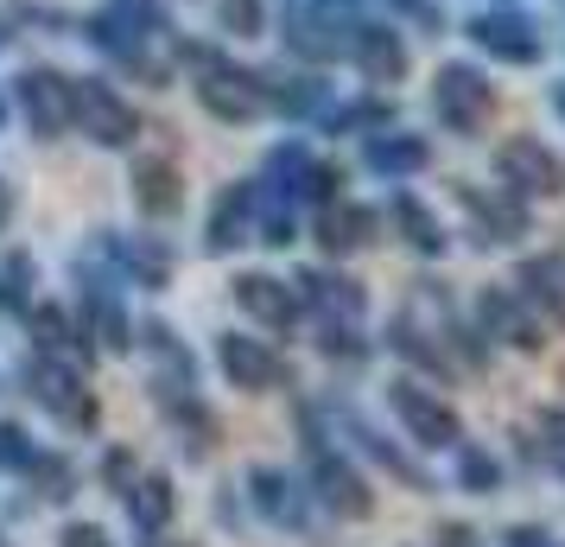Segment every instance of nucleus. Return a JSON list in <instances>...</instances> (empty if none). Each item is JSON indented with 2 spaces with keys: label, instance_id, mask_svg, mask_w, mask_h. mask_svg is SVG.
I'll return each instance as SVG.
<instances>
[{
  "label": "nucleus",
  "instance_id": "nucleus-1",
  "mask_svg": "<svg viewBox=\"0 0 565 547\" xmlns=\"http://www.w3.org/2000/svg\"><path fill=\"white\" fill-rule=\"evenodd\" d=\"M292 427H299V477H306L311 503L337 522H369L382 509L375 496V477L362 465L350 445H337V427H331V408L318 401H299L292 408Z\"/></svg>",
  "mask_w": 565,
  "mask_h": 547
},
{
  "label": "nucleus",
  "instance_id": "nucleus-2",
  "mask_svg": "<svg viewBox=\"0 0 565 547\" xmlns=\"http://www.w3.org/2000/svg\"><path fill=\"white\" fill-rule=\"evenodd\" d=\"M26 395L57 420V427H64V433H96V427H103V401H96V389H89V382H83V369L64 364V357L32 350Z\"/></svg>",
  "mask_w": 565,
  "mask_h": 547
},
{
  "label": "nucleus",
  "instance_id": "nucleus-3",
  "mask_svg": "<svg viewBox=\"0 0 565 547\" xmlns=\"http://www.w3.org/2000/svg\"><path fill=\"white\" fill-rule=\"evenodd\" d=\"M387 408L401 420V433L413 440V452H451L463 440V414L451 408V395H438L426 376H394Z\"/></svg>",
  "mask_w": 565,
  "mask_h": 547
},
{
  "label": "nucleus",
  "instance_id": "nucleus-4",
  "mask_svg": "<svg viewBox=\"0 0 565 547\" xmlns=\"http://www.w3.org/2000/svg\"><path fill=\"white\" fill-rule=\"evenodd\" d=\"M242 491H248V516L274 522V528H286V535H311L318 528V503H311L306 477L299 471H280V465H248L242 471Z\"/></svg>",
  "mask_w": 565,
  "mask_h": 547
},
{
  "label": "nucleus",
  "instance_id": "nucleus-5",
  "mask_svg": "<svg viewBox=\"0 0 565 547\" xmlns=\"http://www.w3.org/2000/svg\"><path fill=\"white\" fill-rule=\"evenodd\" d=\"M331 427H337V440H350V452H356L362 465H375L382 471V477H401V484H407L413 496H433L438 491V477L426 465H419V459H413L407 445H394L382 433V427H369V420L356 414V408H337L331 401Z\"/></svg>",
  "mask_w": 565,
  "mask_h": 547
},
{
  "label": "nucleus",
  "instance_id": "nucleus-6",
  "mask_svg": "<svg viewBox=\"0 0 565 547\" xmlns=\"http://www.w3.org/2000/svg\"><path fill=\"white\" fill-rule=\"evenodd\" d=\"M216 369L223 382L242 395H274L292 389V364L280 357L274 338H248V332H216Z\"/></svg>",
  "mask_w": 565,
  "mask_h": 547
},
{
  "label": "nucleus",
  "instance_id": "nucleus-7",
  "mask_svg": "<svg viewBox=\"0 0 565 547\" xmlns=\"http://www.w3.org/2000/svg\"><path fill=\"white\" fill-rule=\"evenodd\" d=\"M495 179H502V191H514V198H559L565 191V159L546 147V140H534V134H509L502 147H495Z\"/></svg>",
  "mask_w": 565,
  "mask_h": 547
},
{
  "label": "nucleus",
  "instance_id": "nucleus-8",
  "mask_svg": "<svg viewBox=\"0 0 565 547\" xmlns=\"http://www.w3.org/2000/svg\"><path fill=\"white\" fill-rule=\"evenodd\" d=\"M153 408H159V420L172 427V440H179V452L191 465L223 445V420L210 414V401L198 389H184V382H153Z\"/></svg>",
  "mask_w": 565,
  "mask_h": 547
},
{
  "label": "nucleus",
  "instance_id": "nucleus-9",
  "mask_svg": "<svg viewBox=\"0 0 565 547\" xmlns=\"http://www.w3.org/2000/svg\"><path fill=\"white\" fill-rule=\"evenodd\" d=\"M230 299H235V313L248 318V325H260L267 338L299 332V318H306V306H299V287H292V281H280V274H235V281H230Z\"/></svg>",
  "mask_w": 565,
  "mask_h": 547
},
{
  "label": "nucleus",
  "instance_id": "nucleus-10",
  "mask_svg": "<svg viewBox=\"0 0 565 547\" xmlns=\"http://www.w3.org/2000/svg\"><path fill=\"white\" fill-rule=\"evenodd\" d=\"M477 325H483L489 344H509L521 357L546 350V318L521 299V287H483L477 293Z\"/></svg>",
  "mask_w": 565,
  "mask_h": 547
},
{
  "label": "nucleus",
  "instance_id": "nucleus-11",
  "mask_svg": "<svg viewBox=\"0 0 565 547\" xmlns=\"http://www.w3.org/2000/svg\"><path fill=\"white\" fill-rule=\"evenodd\" d=\"M387 350H394L401 364H413V376H426V382H458V357H451V344L438 338L419 313H394V325H387Z\"/></svg>",
  "mask_w": 565,
  "mask_h": 547
},
{
  "label": "nucleus",
  "instance_id": "nucleus-12",
  "mask_svg": "<svg viewBox=\"0 0 565 547\" xmlns=\"http://www.w3.org/2000/svg\"><path fill=\"white\" fill-rule=\"evenodd\" d=\"M438 115H445V122H451V128L458 134H483L489 128V108H495V90H489L483 77H477V71H470V64H445V71H438Z\"/></svg>",
  "mask_w": 565,
  "mask_h": 547
},
{
  "label": "nucleus",
  "instance_id": "nucleus-13",
  "mask_svg": "<svg viewBox=\"0 0 565 547\" xmlns=\"http://www.w3.org/2000/svg\"><path fill=\"white\" fill-rule=\"evenodd\" d=\"M77 325H83V338L96 344V350H108V357H128L134 344H140V325L128 318V306L115 299V287H108V281H96V287H83Z\"/></svg>",
  "mask_w": 565,
  "mask_h": 547
},
{
  "label": "nucleus",
  "instance_id": "nucleus-14",
  "mask_svg": "<svg viewBox=\"0 0 565 547\" xmlns=\"http://www.w3.org/2000/svg\"><path fill=\"white\" fill-rule=\"evenodd\" d=\"M20 108H26L32 134H64L71 122H77V83L57 77V71H26L20 77Z\"/></svg>",
  "mask_w": 565,
  "mask_h": 547
},
{
  "label": "nucleus",
  "instance_id": "nucleus-15",
  "mask_svg": "<svg viewBox=\"0 0 565 547\" xmlns=\"http://www.w3.org/2000/svg\"><path fill=\"white\" fill-rule=\"evenodd\" d=\"M255 230H260V191H255V185H230V191L210 204L204 249H210V255H230V249H242Z\"/></svg>",
  "mask_w": 565,
  "mask_h": 547
},
{
  "label": "nucleus",
  "instance_id": "nucleus-16",
  "mask_svg": "<svg viewBox=\"0 0 565 547\" xmlns=\"http://www.w3.org/2000/svg\"><path fill=\"white\" fill-rule=\"evenodd\" d=\"M83 465L64 452V445H39V459H32V471H26V509H64V503H77L83 496Z\"/></svg>",
  "mask_w": 565,
  "mask_h": 547
},
{
  "label": "nucleus",
  "instance_id": "nucleus-17",
  "mask_svg": "<svg viewBox=\"0 0 565 547\" xmlns=\"http://www.w3.org/2000/svg\"><path fill=\"white\" fill-rule=\"evenodd\" d=\"M77 122L89 128V140H103V147H128L134 134H140V115H134L108 83H77Z\"/></svg>",
  "mask_w": 565,
  "mask_h": 547
},
{
  "label": "nucleus",
  "instance_id": "nucleus-18",
  "mask_svg": "<svg viewBox=\"0 0 565 547\" xmlns=\"http://www.w3.org/2000/svg\"><path fill=\"white\" fill-rule=\"evenodd\" d=\"M514 287L553 332H565V255H527L514 267Z\"/></svg>",
  "mask_w": 565,
  "mask_h": 547
},
{
  "label": "nucleus",
  "instance_id": "nucleus-19",
  "mask_svg": "<svg viewBox=\"0 0 565 547\" xmlns=\"http://www.w3.org/2000/svg\"><path fill=\"white\" fill-rule=\"evenodd\" d=\"M121 509H128V528L147 541V535H166L179 522V491H172L166 471H140V484L121 496Z\"/></svg>",
  "mask_w": 565,
  "mask_h": 547
},
{
  "label": "nucleus",
  "instance_id": "nucleus-20",
  "mask_svg": "<svg viewBox=\"0 0 565 547\" xmlns=\"http://www.w3.org/2000/svg\"><path fill=\"white\" fill-rule=\"evenodd\" d=\"M26 325H32V344L45 357H64V364H77V369L96 364V344L83 338V325L64 306H26Z\"/></svg>",
  "mask_w": 565,
  "mask_h": 547
},
{
  "label": "nucleus",
  "instance_id": "nucleus-21",
  "mask_svg": "<svg viewBox=\"0 0 565 547\" xmlns=\"http://www.w3.org/2000/svg\"><path fill=\"white\" fill-rule=\"evenodd\" d=\"M292 287H299V306L318 318H350V325H362V287L356 281H343V274H324V267H306V274H292Z\"/></svg>",
  "mask_w": 565,
  "mask_h": 547
},
{
  "label": "nucleus",
  "instance_id": "nucleus-22",
  "mask_svg": "<svg viewBox=\"0 0 565 547\" xmlns=\"http://www.w3.org/2000/svg\"><path fill=\"white\" fill-rule=\"evenodd\" d=\"M387 223H394V235L407 242L413 255H426V261H438L445 249H451V230L438 223V210H433V204H419L413 191H394V204H387Z\"/></svg>",
  "mask_w": 565,
  "mask_h": 547
},
{
  "label": "nucleus",
  "instance_id": "nucleus-23",
  "mask_svg": "<svg viewBox=\"0 0 565 547\" xmlns=\"http://www.w3.org/2000/svg\"><path fill=\"white\" fill-rule=\"evenodd\" d=\"M134 204H140V217H153V223L179 217L184 210L179 166H172V159H134Z\"/></svg>",
  "mask_w": 565,
  "mask_h": 547
},
{
  "label": "nucleus",
  "instance_id": "nucleus-24",
  "mask_svg": "<svg viewBox=\"0 0 565 547\" xmlns=\"http://www.w3.org/2000/svg\"><path fill=\"white\" fill-rule=\"evenodd\" d=\"M375 242V210L369 204H324L318 210V249L324 255H356V249H369Z\"/></svg>",
  "mask_w": 565,
  "mask_h": 547
},
{
  "label": "nucleus",
  "instance_id": "nucleus-25",
  "mask_svg": "<svg viewBox=\"0 0 565 547\" xmlns=\"http://www.w3.org/2000/svg\"><path fill=\"white\" fill-rule=\"evenodd\" d=\"M198 103H204L210 115H223V122H248V115L267 108V90H260L255 77H242V71H216V77L198 83Z\"/></svg>",
  "mask_w": 565,
  "mask_h": 547
},
{
  "label": "nucleus",
  "instance_id": "nucleus-26",
  "mask_svg": "<svg viewBox=\"0 0 565 547\" xmlns=\"http://www.w3.org/2000/svg\"><path fill=\"white\" fill-rule=\"evenodd\" d=\"M140 344H147V357H153V382H184V389H198V357H191V344H184L166 318H147V325H140Z\"/></svg>",
  "mask_w": 565,
  "mask_h": 547
},
{
  "label": "nucleus",
  "instance_id": "nucleus-27",
  "mask_svg": "<svg viewBox=\"0 0 565 547\" xmlns=\"http://www.w3.org/2000/svg\"><path fill=\"white\" fill-rule=\"evenodd\" d=\"M451 484L463 496H495L509 484V465H502V452H489L483 440H458L451 445Z\"/></svg>",
  "mask_w": 565,
  "mask_h": 547
},
{
  "label": "nucleus",
  "instance_id": "nucleus-28",
  "mask_svg": "<svg viewBox=\"0 0 565 547\" xmlns=\"http://www.w3.org/2000/svg\"><path fill=\"white\" fill-rule=\"evenodd\" d=\"M103 249H108V261H115V267H128L140 287H166V281H172V249H166V242H128V235L108 230Z\"/></svg>",
  "mask_w": 565,
  "mask_h": 547
},
{
  "label": "nucleus",
  "instance_id": "nucleus-29",
  "mask_svg": "<svg viewBox=\"0 0 565 547\" xmlns=\"http://www.w3.org/2000/svg\"><path fill=\"white\" fill-rule=\"evenodd\" d=\"M350 52H356V64L369 71V83H394L401 71H407V52H401V39H394L387 27H362Z\"/></svg>",
  "mask_w": 565,
  "mask_h": 547
},
{
  "label": "nucleus",
  "instance_id": "nucleus-30",
  "mask_svg": "<svg viewBox=\"0 0 565 547\" xmlns=\"http://www.w3.org/2000/svg\"><path fill=\"white\" fill-rule=\"evenodd\" d=\"M318 350H324L337 369H362L369 357H375V344L362 338L350 318H318Z\"/></svg>",
  "mask_w": 565,
  "mask_h": 547
},
{
  "label": "nucleus",
  "instance_id": "nucleus-31",
  "mask_svg": "<svg viewBox=\"0 0 565 547\" xmlns=\"http://www.w3.org/2000/svg\"><path fill=\"white\" fill-rule=\"evenodd\" d=\"M140 471H147V459H140L134 445H121V440L96 452V484H103V491H115V496H128L134 484H140Z\"/></svg>",
  "mask_w": 565,
  "mask_h": 547
},
{
  "label": "nucleus",
  "instance_id": "nucleus-32",
  "mask_svg": "<svg viewBox=\"0 0 565 547\" xmlns=\"http://www.w3.org/2000/svg\"><path fill=\"white\" fill-rule=\"evenodd\" d=\"M426 159H433L426 140H375V147H369V166L387 172V179H407V172H419Z\"/></svg>",
  "mask_w": 565,
  "mask_h": 547
},
{
  "label": "nucleus",
  "instance_id": "nucleus-33",
  "mask_svg": "<svg viewBox=\"0 0 565 547\" xmlns=\"http://www.w3.org/2000/svg\"><path fill=\"white\" fill-rule=\"evenodd\" d=\"M32 459H39L32 427H26V420H0V477H26Z\"/></svg>",
  "mask_w": 565,
  "mask_h": 547
},
{
  "label": "nucleus",
  "instance_id": "nucleus-34",
  "mask_svg": "<svg viewBox=\"0 0 565 547\" xmlns=\"http://www.w3.org/2000/svg\"><path fill=\"white\" fill-rule=\"evenodd\" d=\"M514 32H527V27H521V20H477V39H483L489 52H502V57H514V64H527L540 45H534V39H514Z\"/></svg>",
  "mask_w": 565,
  "mask_h": 547
},
{
  "label": "nucleus",
  "instance_id": "nucleus-35",
  "mask_svg": "<svg viewBox=\"0 0 565 547\" xmlns=\"http://www.w3.org/2000/svg\"><path fill=\"white\" fill-rule=\"evenodd\" d=\"M540 471L565 477V408H540Z\"/></svg>",
  "mask_w": 565,
  "mask_h": 547
},
{
  "label": "nucleus",
  "instance_id": "nucleus-36",
  "mask_svg": "<svg viewBox=\"0 0 565 547\" xmlns=\"http://www.w3.org/2000/svg\"><path fill=\"white\" fill-rule=\"evenodd\" d=\"M495 547H565V541H553V528H540V522H509L495 535Z\"/></svg>",
  "mask_w": 565,
  "mask_h": 547
},
{
  "label": "nucleus",
  "instance_id": "nucleus-37",
  "mask_svg": "<svg viewBox=\"0 0 565 547\" xmlns=\"http://www.w3.org/2000/svg\"><path fill=\"white\" fill-rule=\"evenodd\" d=\"M223 32L255 39V32H260V0H230V7H223Z\"/></svg>",
  "mask_w": 565,
  "mask_h": 547
},
{
  "label": "nucleus",
  "instance_id": "nucleus-38",
  "mask_svg": "<svg viewBox=\"0 0 565 547\" xmlns=\"http://www.w3.org/2000/svg\"><path fill=\"white\" fill-rule=\"evenodd\" d=\"M57 547H115V535H108L103 522H64L57 528Z\"/></svg>",
  "mask_w": 565,
  "mask_h": 547
},
{
  "label": "nucleus",
  "instance_id": "nucleus-39",
  "mask_svg": "<svg viewBox=\"0 0 565 547\" xmlns=\"http://www.w3.org/2000/svg\"><path fill=\"white\" fill-rule=\"evenodd\" d=\"M242 503H248V491H242V477H235V484H216V503H210V509H216L223 528H242Z\"/></svg>",
  "mask_w": 565,
  "mask_h": 547
},
{
  "label": "nucleus",
  "instance_id": "nucleus-40",
  "mask_svg": "<svg viewBox=\"0 0 565 547\" xmlns=\"http://www.w3.org/2000/svg\"><path fill=\"white\" fill-rule=\"evenodd\" d=\"M433 547H489V541H483V528H470V522H438Z\"/></svg>",
  "mask_w": 565,
  "mask_h": 547
},
{
  "label": "nucleus",
  "instance_id": "nucleus-41",
  "mask_svg": "<svg viewBox=\"0 0 565 547\" xmlns=\"http://www.w3.org/2000/svg\"><path fill=\"white\" fill-rule=\"evenodd\" d=\"M0 313H26V287H20L7 267H0Z\"/></svg>",
  "mask_w": 565,
  "mask_h": 547
},
{
  "label": "nucleus",
  "instance_id": "nucleus-42",
  "mask_svg": "<svg viewBox=\"0 0 565 547\" xmlns=\"http://www.w3.org/2000/svg\"><path fill=\"white\" fill-rule=\"evenodd\" d=\"M13 210H20V191H13V185L0 179V230H7V223H13Z\"/></svg>",
  "mask_w": 565,
  "mask_h": 547
},
{
  "label": "nucleus",
  "instance_id": "nucleus-43",
  "mask_svg": "<svg viewBox=\"0 0 565 547\" xmlns=\"http://www.w3.org/2000/svg\"><path fill=\"white\" fill-rule=\"evenodd\" d=\"M140 547H204V541H184V535H172V528H166V535H147Z\"/></svg>",
  "mask_w": 565,
  "mask_h": 547
},
{
  "label": "nucleus",
  "instance_id": "nucleus-44",
  "mask_svg": "<svg viewBox=\"0 0 565 547\" xmlns=\"http://www.w3.org/2000/svg\"><path fill=\"white\" fill-rule=\"evenodd\" d=\"M553 108H559V115H565V83H553Z\"/></svg>",
  "mask_w": 565,
  "mask_h": 547
},
{
  "label": "nucleus",
  "instance_id": "nucleus-45",
  "mask_svg": "<svg viewBox=\"0 0 565 547\" xmlns=\"http://www.w3.org/2000/svg\"><path fill=\"white\" fill-rule=\"evenodd\" d=\"M0 547H20V541H13V535H7V528H0Z\"/></svg>",
  "mask_w": 565,
  "mask_h": 547
}]
</instances>
